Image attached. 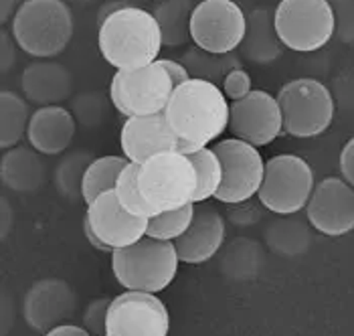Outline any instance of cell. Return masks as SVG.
<instances>
[{"mask_svg":"<svg viewBox=\"0 0 354 336\" xmlns=\"http://www.w3.org/2000/svg\"><path fill=\"white\" fill-rule=\"evenodd\" d=\"M100 53L113 69L130 71L160 59L162 30L150 10L132 4L109 8L97 32Z\"/></svg>","mask_w":354,"mask_h":336,"instance_id":"1","label":"cell"},{"mask_svg":"<svg viewBox=\"0 0 354 336\" xmlns=\"http://www.w3.org/2000/svg\"><path fill=\"white\" fill-rule=\"evenodd\" d=\"M164 113L174 134L185 142L187 152H191L215 144L229 130L231 102L218 85L191 77L174 89Z\"/></svg>","mask_w":354,"mask_h":336,"instance_id":"2","label":"cell"},{"mask_svg":"<svg viewBox=\"0 0 354 336\" xmlns=\"http://www.w3.org/2000/svg\"><path fill=\"white\" fill-rule=\"evenodd\" d=\"M180 257L172 241L142 237L134 245L111 253V272L130 292L160 294L178 274Z\"/></svg>","mask_w":354,"mask_h":336,"instance_id":"3","label":"cell"},{"mask_svg":"<svg viewBox=\"0 0 354 336\" xmlns=\"http://www.w3.org/2000/svg\"><path fill=\"white\" fill-rule=\"evenodd\" d=\"M73 37V17L63 0H25L12 17V39L30 57L61 55Z\"/></svg>","mask_w":354,"mask_h":336,"instance_id":"4","label":"cell"},{"mask_svg":"<svg viewBox=\"0 0 354 336\" xmlns=\"http://www.w3.org/2000/svg\"><path fill=\"white\" fill-rule=\"evenodd\" d=\"M138 185L148 205L156 211H172L194 203L196 170L185 152H160L138 170Z\"/></svg>","mask_w":354,"mask_h":336,"instance_id":"5","label":"cell"},{"mask_svg":"<svg viewBox=\"0 0 354 336\" xmlns=\"http://www.w3.org/2000/svg\"><path fill=\"white\" fill-rule=\"evenodd\" d=\"M283 118V134L292 138H316L332 126L336 104L326 85L312 77L288 82L277 91Z\"/></svg>","mask_w":354,"mask_h":336,"instance_id":"6","label":"cell"},{"mask_svg":"<svg viewBox=\"0 0 354 336\" xmlns=\"http://www.w3.org/2000/svg\"><path fill=\"white\" fill-rule=\"evenodd\" d=\"M174 89L168 69L158 59L138 69L115 71L109 82V104L124 118L162 113Z\"/></svg>","mask_w":354,"mask_h":336,"instance_id":"7","label":"cell"},{"mask_svg":"<svg viewBox=\"0 0 354 336\" xmlns=\"http://www.w3.org/2000/svg\"><path fill=\"white\" fill-rule=\"evenodd\" d=\"M273 21L281 45L296 53L320 51L336 30L330 0H279Z\"/></svg>","mask_w":354,"mask_h":336,"instance_id":"8","label":"cell"},{"mask_svg":"<svg viewBox=\"0 0 354 336\" xmlns=\"http://www.w3.org/2000/svg\"><path fill=\"white\" fill-rule=\"evenodd\" d=\"M316 189L314 170L296 154H277L266 162L259 203L275 215H296L308 207Z\"/></svg>","mask_w":354,"mask_h":336,"instance_id":"9","label":"cell"},{"mask_svg":"<svg viewBox=\"0 0 354 336\" xmlns=\"http://www.w3.org/2000/svg\"><path fill=\"white\" fill-rule=\"evenodd\" d=\"M245 28L247 15L235 0H201L192 10V43L209 53H235Z\"/></svg>","mask_w":354,"mask_h":336,"instance_id":"10","label":"cell"},{"mask_svg":"<svg viewBox=\"0 0 354 336\" xmlns=\"http://www.w3.org/2000/svg\"><path fill=\"white\" fill-rule=\"evenodd\" d=\"M223 165V183L217 200L225 205H241L259 193L266 176V160L259 148L239 140L223 138L211 146Z\"/></svg>","mask_w":354,"mask_h":336,"instance_id":"11","label":"cell"},{"mask_svg":"<svg viewBox=\"0 0 354 336\" xmlns=\"http://www.w3.org/2000/svg\"><path fill=\"white\" fill-rule=\"evenodd\" d=\"M170 314L158 294L122 292L108 306L106 336H168Z\"/></svg>","mask_w":354,"mask_h":336,"instance_id":"12","label":"cell"},{"mask_svg":"<svg viewBox=\"0 0 354 336\" xmlns=\"http://www.w3.org/2000/svg\"><path fill=\"white\" fill-rule=\"evenodd\" d=\"M229 132L233 138L255 148L270 146L283 134V118L277 97L263 89H253L239 102H231Z\"/></svg>","mask_w":354,"mask_h":336,"instance_id":"13","label":"cell"},{"mask_svg":"<svg viewBox=\"0 0 354 336\" xmlns=\"http://www.w3.org/2000/svg\"><path fill=\"white\" fill-rule=\"evenodd\" d=\"M310 225L326 237H344L354 231V189L338 176L316 183L308 200Z\"/></svg>","mask_w":354,"mask_h":336,"instance_id":"14","label":"cell"},{"mask_svg":"<svg viewBox=\"0 0 354 336\" xmlns=\"http://www.w3.org/2000/svg\"><path fill=\"white\" fill-rule=\"evenodd\" d=\"M83 225H87L104 245L115 252L134 245L142 237H146L148 219L128 213L120 205L115 191H108L87 205Z\"/></svg>","mask_w":354,"mask_h":336,"instance_id":"15","label":"cell"},{"mask_svg":"<svg viewBox=\"0 0 354 336\" xmlns=\"http://www.w3.org/2000/svg\"><path fill=\"white\" fill-rule=\"evenodd\" d=\"M120 146L122 156L136 165L160 152H187L185 142L174 134L164 112L126 118L120 130Z\"/></svg>","mask_w":354,"mask_h":336,"instance_id":"16","label":"cell"},{"mask_svg":"<svg viewBox=\"0 0 354 336\" xmlns=\"http://www.w3.org/2000/svg\"><path fill=\"white\" fill-rule=\"evenodd\" d=\"M225 219L215 207L207 203H196L191 227L183 237L174 241L180 263L201 265L213 259L225 243Z\"/></svg>","mask_w":354,"mask_h":336,"instance_id":"17","label":"cell"},{"mask_svg":"<svg viewBox=\"0 0 354 336\" xmlns=\"http://www.w3.org/2000/svg\"><path fill=\"white\" fill-rule=\"evenodd\" d=\"M77 120L63 106H43L30 115L27 138L30 148L43 156L63 154L75 136Z\"/></svg>","mask_w":354,"mask_h":336,"instance_id":"18","label":"cell"},{"mask_svg":"<svg viewBox=\"0 0 354 336\" xmlns=\"http://www.w3.org/2000/svg\"><path fill=\"white\" fill-rule=\"evenodd\" d=\"M23 93L28 102L43 106H59L71 95V73L53 61H39L28 65L21 77Z\"/></svg>","mask_w":354,"mask_h":336,"instance_id":"19","label":"cell"},{"mask_svg":"<svg viewBox=\"0 0 354 336\" xmlns=\"http://www.w3.org/2000/svg\"><path fill=\"white\" fill-rule=\"evenodd\" d=\"M237 51L243 59L257 65H268L281 57L283 45L279 41L273 15L268 8H253L247 12L245 37Z\"/></svg>","mask_w":354,"mask_h":336,"instance_id":"20","label":"cell"},{"mask_svg":"<svg viewBox=\"0 0 354 336\" xmlns=\"http://www.w3.org/2000/svg\"><path fill=\"white\" fill-rule=\"evenodd\" d=\"M0 176L2 183L19 193L35 191L45 180V165L35 148L15 146L4 152L0 162Z\"/></svg>","mask_w":354,"mask_h":336,"instance_id":"21","label":"cell"},{"mask_svg":"<svg viewBox=\"0 0 354 336\" xmlns=\"http://www.w3.org/2000/svg\"><path fill=\"white\" fill-rule=\"evenodd\" d=\"M196 4L192 0H162L152 15L162 30L164 47H183L191 39V19Z\"/></svg>","mask_w":354,"mask_h":336,"instance_id":"22","label":"cell"},{"mask_svg":"<svg viewBox=\"0 0 354 336\" xmlns=\"http://www.w3.org/2000/svg\"><path fill=\"white\" fill-rule=\"evenodd\" d=\"M180 63L187 67V71L191 73V77L194 80H205L215 85H223L225 77L241 67V57L239 53H225V55H217V53H209L201 47H191Z\"/></svg>","mask_w":354,"mask_h":336,"instance_id":"23","label":"cell"},{"mask_svg":"<svg viewBox=\"0 0 354 336\" xmlns=\"http://www.w3.org/2000/svg\"><path fill=\"white\" fill-rule=\"evenodd\" d=\"M128 162L130 160L126 156H115V154L93 158L83 176L82 198L85 200V205H91L100 195L113 191L122 170Z\"/></svg>","mask_w":354,"mask_h":336,"instance_id":"24","label":"cell"},{"mask_svg":"<svg viewBox=\"0 0 354 336\" xmlns=\"http://www.w3.org/2000/svg\"><path fill=\"white\" fill-rule=\"evenodd\" d=\"M28 104L15 91L0 93V146L2 150H10L19 146V142L27 136Z\"/></svg>","mask_w":354,"mask_h":336,"instance_id":"25","label":"cell"},{"mask_svg":"<svg viewBox=\"0 0 354 336\" xmlns=\"http://www.w3.org/2000/svg\"><path fill=\"white\" fill-rule=\"evenodd\" d=\"M196 170V195H194V205L196 203H207L215 198L223 183V165L218 160L217 152L209 146L194 148L187 152Z\"/></svg>","mask_w":354,"mask_h":336,"instance_id":"26","label":"cell"},{"mask_svg":"<svg viewBox=\"0 0 354 336\" xmlns=\"http://www.w3.org/2000/svg\"><path fill=\"white\" fill-rule=\"evenodd\" d=\"M194 203L185 205L180 209H172V211H162L156 213L154 217L148 219V229L146 235L152 239H160V241H176L178 237H183L187 233V229L191 227L192 217H194Z\"/></svg>","mask_w":354,"mask_h":336,"instance_id":"27","label":"cell"},{"mask_svg":"<svg viewBox=\"0 0 354 336\" xmlns=\"http://www.w3.org/2000/svg\"><path fill=\"white\" fill-rule=\"evenodd\" d=\"M138 170H140V165H136V162H128L126 168L122 170L120 180H118V185H115L113 191H115V196H118L120 205H122L128 213H132V215H136V217H146V219H150V217L156 215V211L148 205V200L144 198L142 191H140V185H138Z\"/></svg>","mask_w":354,"mask_h":336,"instance_id":"28","label":"cell"},{"mask_svg":"<svg viewBox=\"0 0 354 336\" xmlns=\"http://www.w3.org/2000/svg\"><path fill=\"white\" fill-rule=\"evenodd\" d=\"M93 158H89L87 152H80V154H71L65 156L55 172V185L59 189V193L67 196L82 195V185L85 170L91 165Z\"/></svg>","mask_w":354,"mask_h":336,"instance_id":"29","label":"cell"},{"mask_svg":"<svg viewBox=\"0 0 354 336\" xmlns=\"http://www.w3.org/2000/svg\"><path fill=\"white\" fill-rule=\"evenodd\" d=\"M334 23H336V39L353 45L354 43V0H330Z\"/></svg>","mask_w":354,"mask_h":336,"instance_id":"30","label":"cell"},{"mask_svg":"<svg viewBox=\"0 0 354 336\" xmlns=\"http://www.w3.org/2000/svg\"><path fill=\"white\" fill-rule=\"evenodd\" d=\"M221 89H223V93L227 95L229 102H239V100H243L245 95H249V93L253 91L251 75L247 73L243 67H239V69L231 71V73L225 77Z\"/></svg>","mask_w":354,"mask_h":336,"instance_id":"31","label":"cell"},{"mask_svg":"<svg viewBox=\"0 0 354 336\" xmlns=\"http://www.w3.org/2000/svg\"><path fill=\"white\" fill-rule=\"evenodd\" d=\"M340 172L342 178L354 189V136L344 144L340 152Z\"/></svg>","mask_w":354,"mask_h":336,"instance_id":"32","label":"cell"},{"mask_svg":"<svg viewBox=\"0 0 354 336\" xmlns=\"http://www.w3.org/2000/svg\"><path fill=\"white\" fill-rule=\"evenodd\" d=\"M160 61H162L164 67L168 69V73H170V77H172V82H174L176 87L187 84L191 80V73L187 71V67L180 61H174V59H160Z\"/></svg>","mask_w":354,"mask_h":336,"instance_id":"33","label":"cell"},{"mask_svg":"<svg viewBox=\"0 0 354 336\" xmlns=\"http://www.w3.org/2000/svg\"><path fill=\"white\" fill-rule=\"evenodd\" d=\"M15 45L17 41L10 39L6 30H2V73H6L15 65Z\"/></svg>","mask_w":354,"mask_h":336,"instance_id":"34","label":"cell"},{"mask_svg":"<svg viewBox=\"0 0 354 336\" xmlns=\"http://www.w3.org/2000/svg\"><path fill=\"white\" fill-rule=\"evenodd\" d=\"M45 336H91V333L87 328L75 326V324H59V326H53L51 330H47Z\"/></svg>","mask_w":354,"mask_h":336,"instance_id":"35","label":"cell"},{"mask_svg":"<svg viewBox=\"0 0 354 336\" xmlns=\"http://www.w3.org/2000/svg\"><path fill=\"white\" fill-rule=\"evenodd\" d=\"M19 10V0H0V21L6 23Z\"/></svg>","mask_w":354,"mask_h":336,"instance_id":"36","label":"cell"},{"mask_svg":"<svg viewBox=\"0 0 354 336\" xmlns=\"http://www.w3.org/2000/svg\"><path fill=\"white\" fill-rule=\"evenodd\" d=\"M83 231H85V237H87V241H89V243H91L95 250H100V252H104V253H113L111 250H109L108 245H104V243L97 239V235H95V233H93V231H91L87 225H83Z\"/></svg>","mask_w":354,"mask_h":336,"instance_id":"37","label":"cell"}]
</instances>
